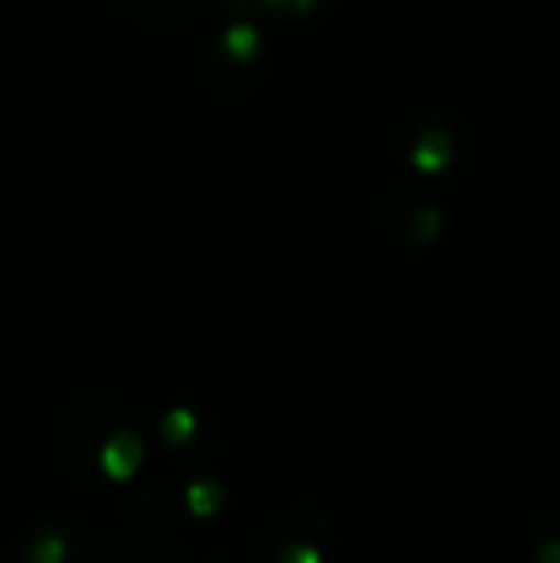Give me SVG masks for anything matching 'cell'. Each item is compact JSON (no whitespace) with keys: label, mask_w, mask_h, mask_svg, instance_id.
I'll return each mask as SVG.
<instances>
[{"label":"cell","mask_w":560,"mask_h":563,"mask_svg":"<svg viewBox=\"0 0 560 563\" xmlns=\"http://www.w3.org/2000/svg\"><path fill=\"white\" fill-rule=\"evenodd\" d=\"M62 560H66L62 533H39L28 541V563H62Z\"/></svg>","instance_id":"8fae6325"},{"label":"cell","mask_w":560,"mask_h":563,"mask_svg":"<svg viewBox=\"0 0 560 563\" xmlns=\"http://www.w3.org/2000/svg\"><path fill=\"white\" fill-rule=\"evenodd\" d=\"M131 529L116 541L108 563H180V549L173 544L162 518V495L150 483H139L123 503Z\"/></svg>","instance_id":"7a4b0ae2"},{"label":"cell","mask_w":560,"mask_h":563,"mask_svg":"<svg viewBox=\"0 0 560 563\" xmlns=\"http://www.w3.org/2000/svg\"><path fill=\"white\" fill-rule=\"evenodd\" d=\"M185 503L196 518H208V514H216L219 506H223V490H219L216 479H196V483H188Z\"/></svg>","instance_id":"9c48e42d"},{"label":"cell","mask_w":560,"mask_h":563,"mask_svg":"<svg viewBox=\"0 0 560 563\" xmlns=\"http://www.w3.org/2000/svg\"><path fill=\"white\" fill-rule=\"evenodd\" d=\"M193 430H196L193 410H173V415L162 418V438H165V445H185V441L193 438Z\"/></svg>","instance_id":"7c38bea8"},{"label":"cell","mask_w":560,"mask_h":563,"mask_svg":"<svg viewBox=\"0 0 560 563\" xmlns=\"http://www.w3.org/2000/svg\"><path fill=\"white\" fill-rule=\"evenodd\" d=\"M322 556H327V549H319V544H288L273 563H322Z\"/></svg>","instance_id":"4fadbf2b"},{"label":"cell","mask_w":560,"mask_h":563,"mask_svg":"<svg viewBox=\"0 0 560 563\" xmlns=\"http://www.w3.org/2000/svg\"><path fill=\"white\" fill-rule=\"evenodd\" d=\"M208 0H120V8L139 23V27H154V31H169L177 23H185L193 12Z\"/></svg>","instance_id":"5b68a950"},{"label":"cell","mask_w":560,"mask_h":563,"mask_svg":"<svg viewBox=\"0 0 560 563\" xmlns=\"http://www.w3.org/2000/svg\"><path fill=\"white\" fill-rule=\"evenodd\" d=\"M534 563H560V518H546L534 537Z\"/></svg>","instance_id":"30bf717a"},{"label":"cell","mask_w":560,"mask_h":563,"mask_svg":"<svg viewBox=\"0 0 560 563\" xmlns=\"http://www.w3.org/2000/svg\"><path fill=\"white\" fill-rule=\"evenodd\" d=\"M453 157V139L446 126H422L419 139L411 146V162L419 173H441Z\"/></svg>","instance_id":"ba28073f"},{"label":"cell","mask_w":560,"mask_h":563,"mask_svg":"<svg viewBox=\"0 0 560 563\" xmlns=\"http://www.w3.org/2000/svg\"><path fill=\"white\" fill-rule=\"evenodd\" d=\"M288 544H319V549H334V526L327 521V514L319 510H288L281 518H273L270 526L257 533L254 541V560L273 563L281 549Z\"/></svg>","instance_id":"3957f363"},{"label":"cell","mask_w":560,"mask_h":563,"mask_svg":"<svg viewBox=\"0 0 560 563\" xmlns=\"http://www.w3.org/2000/svg\"><path fill=\"white\" fill-rule=\"evenodd\" d=\"M392 203H396V208H392V223H396V234L404 238V242H411V245L438 242L441 211L433 208V203L415 200V196H407V192H399Z\"/></svg>","instance_id":"277c9868"},{"label":"cell","mask_w":560,"mask_h":563,"mask_svg":"<svg viewBox=\"0 0 560 563\" xmlns=\"http://www.w3.org/2000/svg\"><path fill=\"white\" fill-rule=\"evenodd\" d=\"M142 460H146V449H142V438L135 433V426H123L120 433H112L108 438L105 452H100V472L108 475V479H131V475L142 467Z\"/></svg>","instance_id":"8992f818"},{"label":"cell","mask_w":560,"mask_h":563,"mask_svg":"<svg viewBox=\"0 0 560 563\" xmlns=\"http://www.w3.org/2000/svg\"><path fill=\"white\" fill-rule=\"evenodd\" d=\"M131 426L128 407L112 391H85L58 415V460L74 479H97L108 438Z\"/></svg>","instance_id":"6da1fadb"},{"label":"cell","mask_w":560,"mask_h":563,"mask_svg":"<svg viewBox=\"0 0 560 563\" xmlns=\"http://www.w3.org/2000/svg\"><path fill=\"white\" fill-rule=\"evenodd\" d=\"M216 54H219V58L231 62V66L254 69V66H257V58H262V31H257L254 23L234 20L231 27H227L223 35H219Z\"/></svg>","instance_id":"52a82bcc"}]
</instances>
